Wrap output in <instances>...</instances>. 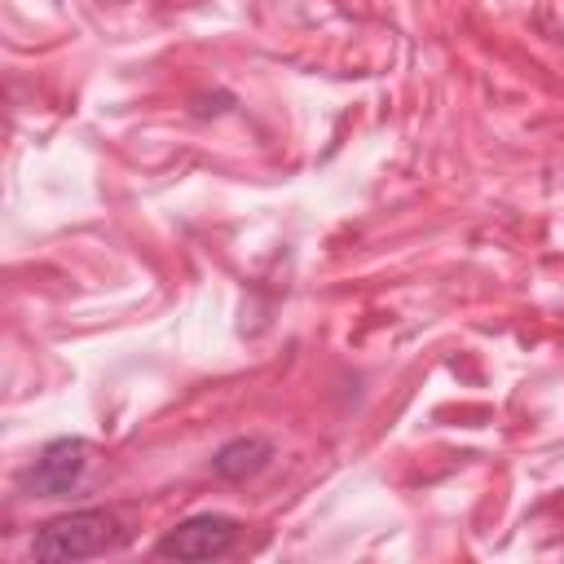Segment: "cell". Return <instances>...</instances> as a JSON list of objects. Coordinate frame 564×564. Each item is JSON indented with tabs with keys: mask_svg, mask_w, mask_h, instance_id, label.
<instances>
[{
	"mask_svg": "<svg viewBox=\"0 0 564 564\" xmlns=\"http://www.w3.org/2000/svg\"><path fill=\"white\" fill-rule=\"evenodd\" d=\"M115 538H119V520L101 507H84V511L53 516L31 538V555L35 560H88V555H101L106 546H115Z\"/></svg>",
	"mask_w": 564,
	"mask_h": 564,
	"instance_id": "obj_1",
	"label": "cell"
},
{
	"mask_svg": "<svg viewBox=\"0 0 564 564\" xmlns=\"http://www.w3.org/2000/svg\"><path fill=\"white\" fill-rule=\"evenodd\" d=\"M84 467H88V441H79V436H57V441H48L44 449H40V458L26 467V489L35 494V498H62V494H70L75 485H79V476H84Z\"/></svg>",
	"mask_w": 564,
	"mask_h": 564,
	"instance_id": "obj_2",
	"label": "cell"
},
{
	"mask_svg": "<svg viewBox=\"0 0 564 564\" xmlns=\"http://www.w3.org/2000/svg\"><path fill=\"white\" fill-rule=\"evenodd\" d=\"M238 542V520L229 516H189L159 538V555L167 560H216Z\"/></svg>",
	"mask_w": 564,
	"mask_h": 564,
	"instance_id": "obj_3",
	"label": "cell"
},
{
	"mask_svg": "<svg viewBox=\"0 0 564 564\" xmlns=\"http://www.w3.org/2000/svg\"><path fill=\"white\" fill-rule=\"evenodd\" d=\"M269 454H273V445L264 436H238V441H225L212 454V471L225 476V480H247L269 463Z\"/></svg>",
	"mask_w": 564,
	"mask_h": 564,
	"instance_id": "obj_4",
	"label": "cell"
}]
</instances>
